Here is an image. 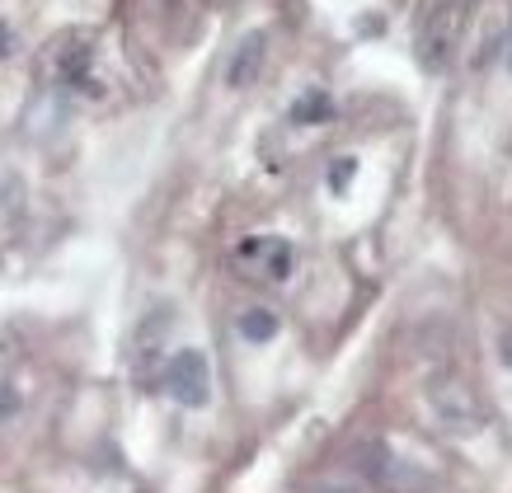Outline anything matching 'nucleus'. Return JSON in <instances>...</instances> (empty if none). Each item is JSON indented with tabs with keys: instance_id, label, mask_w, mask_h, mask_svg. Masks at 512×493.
Instances as JSON below:
<instances>
[{
	"instance_id": "4",
	"label": "nucleus",
	"mask_w": 512,
	"mask_h": 493,
	"mask_svg": "<svg viewBox=\"0 0 512 493\" xmlns=\"http://www.w3.org/2000/svg\"><path fill=\"white\" fill-rule=\"evenodd\" d=\"M264 57H268V33L264 29L245 33V38L235 43L231 62H226V85H231V90L254 85V80H259V71H264Z\"/></svg>"
},
{
	"instance_id": "5",
	"label": "nucleus",
	"mask_w": 512,
	"mask_h": 493,
	"mask_svg": "<svg viewBox=\"0 0 512 493\" xmlns=\"http://www.w3.org/2000/svg\"><path fill=\"white\" fill-rule=\"evenodd\" d=\"M329 118H334V99H329V94H320V90L301 94V99L292 104V123H301V127L329 123Z\"/></svg>"
},
{
	"instance_id": "11",
	"label": "nucleus",
	"mask_w": 512,
	"mask_h": 493,
	"mask_svg": "<svg viewBox=\"0 0 512 493\" xmlns=\"http://www.w3.org/2000/svg\"><path fill=\"white\" fill-rule=\"evenodd\" d=\"M315 493H348V489H315Z\"/></svg>"
},
{
	"instance_id": "3",
	"label": "nucleus",
	"mask_w": 512,
	"mask_h": 493,
	"mask_svg": "<svg viewBox=\"0 0 512 493\" xmlns=\"http://www.w3.org/2000/svg\"><path fill=\"white\" fill-rule=\"evenodd\" d=\"M235 259H240V268H245L249 278H264V282H282L292 273V245L273 240V235L245 240V245L235 249Z\"/></svg>"
},
{
	"instance_id": "2",
	"label": "nucleus",
	"mask_w": 512,
	"mask_h": 493,
	"mask_svg": "<svg viewBox=\"0 0 512 493\" xmlns=\"http://www.w3.org/2000/svg\"><path fill=\"white\" fill-rule=\"evenodd\" d=\"M165 390H170L179 404H188V409L207 404V395H212V367H207V357H202L198 348L174 353L170 367H165Z\"/></svg>"
},
{
	"instance_id": "8",
	"label": "nucleus",
	"mask_w": 512,
	"mask_h": 493,
	"mask_svg": "<svg viewBox=\"0 0 512 493\" xmlns=\"http://www.w3.org/2000/svg\"><path fill=\"white\" fill-rule=\"evenodd\" d=\"M353 170H357L353 160H339V165H334V174H329V184H334V188H343V184H348V179H353Z\"/></svg>"
},
{
	"instance_id": "10",
	"label": "nucleus",
	"mask_w": 512,
	"mask_h": 493,
	"mask_svg": "<svg viewBox=\"0 0 512 493\" xmlns=\"http://www.w3.org/2000/svg\"><path fill=\"white\" fill-rule=\"evenodd\" d=\"M5 52H10V29L0 24V57H5Z\"/></svg>"
},
{
	"instance_id": "9",
	"label": "nucleus",
	"mask_w": 512,
	"mask_h": 493,
	"mask_svg": "<svg viewBox=\"0 0 512 493\" xmlns=\"http://www.w3.org/2000/svg\"><path fill=\"white\" fill-rule=\"evenodd\" d=\"M498 353H503V362H508V367H512V329H508V334H503V343H498Z\"/></svg>"
},
{
	"instance_id": "1",
	"label": "nucleus",
	"mask_w": 512,
	"mask_h": 493,
	"mask_svg": "<svg viewBox=\"0 0 512 493\" xmlns=\"http://www.w3.org/2000/svg\"><path fill=\"white\" fill-rule=\"evenodd\" d=\"M428 404H433L437 423L451 428V432H475L484 423L480 400H475L470 386L466 381H456V376H437L433 386H428Z\"/></svg>"
},
{
	"instance_id": "7",
	"label": "nucleus",
	"mask_w": 512,
	"mask_h": 493,
	"mask_svg": "<svg viewBox=\"0 0 512 493\" xmlns=\"http://www.w3.org/2000/svg\"><path fill=\"white\" fill-rule=\"evenodd\" d=\"M19 409V395H15V386H5V381H0V423H5V418L15 414Z\"/></svg>"
},
{
	"instance_id": "6",
	"label": "nucleus",
	"mask_w": 512,
	"mask_h": 493,
	"mask_svg": "<svg viewBox=\"0 0 512 493\" xmlns=\"http://www.w3.org/2000/svg\"><path fill=\"white\" fill-rule=\"evenodd\" d=\"M235 329H240L249 343H268L273 334H278V315H273V310H245Z\"/></svg>"
},
{
	"instance_id": "12",
	"label": "nucleus",
	"mask_w": 512,
	"mask_h": 493,
	"mask_svg": "<svg viewBox=\"0 0 512 493\" xmlns=\"http://www.w3.org/2000/svg\"><path fill=\"white\" fill-rule=\"evenodd\" d=\"M508 66H512V47H508Z\"/></svg>"
}]
</instances>
